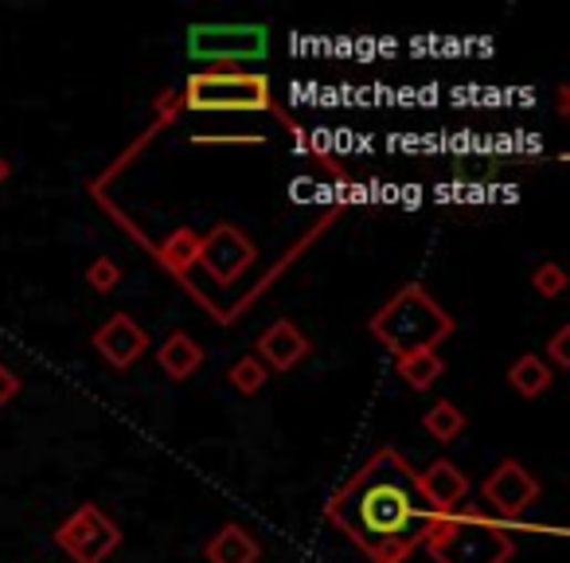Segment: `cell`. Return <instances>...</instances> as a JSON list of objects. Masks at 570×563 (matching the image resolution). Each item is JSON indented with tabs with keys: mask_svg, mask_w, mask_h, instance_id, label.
<instances>
[{
	"mask_svg": "<svg viewBox=\"0 0 570 563\" xmlns=\"http://www.w3.org/2000/svg\"><path fill=\"white\" fill-rule=\"evenodd\" d=\"M199 239H204V235H196L191 227H173V232L157 243L153 255H157V263L165 266L168 274L188 278V270L199 263Z\"/></svg>",
	"mask_w": 570,
	"mask_h": 563,
	"instance_id": "obj_14",
	"label": "cell"
},
{
	"mask_svg": "<svg viewBox=\"0 0 570 563\" xmlns=\"http://www.w3.org/2000/svg\"><path fill=\"white\" fill-rule=\"evenodd\" d=\"M255 258H258V247L250 243V235L235 224H216L199 239V266L211 274L216 286H235Z\"/></svg>",
	"mask_w": 570,
	"mask_h": 563,
	"instance_id": "obj_7",
	"label": "cell"
},
{
	"mask_svg": "<svg viewBox=\"0 0 570 563\" xmlns=\"http://www.w3.org/2000/svg\"><path fill=\"white\" fill-rule=\"evenodd\" d=\"M480 498H485V505L493 509V513L500 516L505 524L508 521H520V516L539 501V481L531 478V470L524 462H516V458H505V462L496 465V470L485 478V485H480Z\"/></svg>",
	"mask_w": 570,
	"mask_h": 563,
	"instance_id": "obj_8",
	"label": "cell"
},
{
	"mask_svg": "<svg viewBox=\"0 0 570 563\" xmlns=\"http://www.w3.org/2000/svg\"><path fill=\"white\" fill-rule=\"evenodd\" d=\"M55 547L71 555V563H106L122 547V529L114 516L86 501L55 529Z\"/></svg>",
	"mask_w": 570,
	"mask_h": 563,
	"instance_id": "obj_6",
	"label": "cell"
},
{
	"mask_svg": "<svg viewBox=\"0 0 570 563\" xmlns=\"http://www.w3.org/2000/svg\"><path fill=\"white\" fill-rule=\"evenodd\" d=\"M422 431L431 434L434 442H454L462 439L465 431V411L454 403V399H438L431 411L422 414Z\"/></svg>",
	"mask_w": 570,
	"mask_h": 563,
	"instance_id": "obj_17",
	"label": "cell"
},
{
	"mask_svg": "<svg viewBox=\"0 0 570 563\" xmlns=\"http://www.w3.org/2000/svg\"><path fill=\"white\" fill-rule=\"evenodd\" d=\"M117 282H122V266H117V258L99 255L91 266H86V286H91L94 294H114Z\"/></svg>",
	"mask_w": 570,
	"mask_h": 563,
	"instance_id": "obj_19",
	"label": "cell"
},
{
	"mask_svg": "<svg viewBox=\"0 0 570 563\" xmlns=\"http://www.w3.org/2000/svg\"><path fill=\"white\" fill-rule=\"evenodd\" d=\"M20 388H24V380L9 365H0V407H9L20 396Z\"/></svg>",
	"mask_w": 570,
	"mask_h": 563,
	"instance_id": "obj_22",
	"label": "cell"
},
{
	"mask_svg": "<svg viewBox=\"0 0 570 563\" xmlns=\"http://www.w3.org/2000/svg\"><path fill=\"white\" fill-rule=\"evenodd\" d=\"M395 372L403 376L406 388L414 391H431L434 383L446 372V360L438 357V348H422V352H406V357H395Z\"/></svg>",
	"mask_w": 570,
	"mask_h": 563,
	"instance_id": "obj_15",
	"label": "cell"
},
{
	"mask_svg": "<svg viewBox=\"0 0 570 563\" xmlns=\"http://www.w3.org/2000/svg\"><path fill=\"white\" fill-rule=\"evenodd\" d=\"M375 340H383V348H391L395 357L406 352H422V348H438L442 340L454 337V317L422 290L418 282L403 286L387 306H380L367 321Z\"/></svg>",
	"mask_w": 570,
	"mask_h": 563,
	"instance_id": "obj_3",
	"label": "cell"
},
{
	"mask_svg": "<svg viewBox=\"0 0 570 563\" xmlns=\"http://www.w3.org/2000/svg\"><path fill=\"white\" fill-rule=\"evenodd\" d=\"M547 357H551V365L562 368V372L570 368V325L555 329V337L547 340Z\"/></svg>",
	"mask_w": 570,
	"mask_h": 563,
	"instance_id": "obj_21",
	"label": "cell"
},
{
	"mask_svg": "<svg viewBox=\"0 0 570 563\" xmlns=\"http://www.w3.org/2000/svg\"><path fill=\"white\" fill-rule=\"evenodd\" d=\"M414 485H418L422 505L431 509L434 516H449L469 498V478L449 458H438V462H431L426 470L414 473Z\"/></svg>",
	"mask_w": 570,
	"mask_h": 563,
	"instance_id": "obj_10",
	"label": "cell"
},
{
	"mask_svg": "<svg viewBox=\"0 0 570 563\" xmlns=\"http://www.w3.org/2000/svg\"><path fill=\"white\" fill-rule=\"evenodd\" d=\"M531 286H536L539 298H559V294H567L570 278L559 263H543V266H536V274H531Z\"/></svg>",
	"mask_w": 570,
	"mask_h": 563,
	"instance_id": "obj_20",
	"label": "cell"
},
{
	"mask_svg": "<svg viewBox=\"0 0 570 563\" xmlns=\"http://www.w3.org/2000/svg\"><path fill=\"white\" fill-rule=\"evenodd\" d=\"M324 516L367 563H406L422 547L434 513L422 505L414 470L395 447H380L324 505Z\"/></svg>",
	"mask_w": 570,
	"mask_h": 563,
	"instance_id": "obj_1",
	"label": "cell"
},
{
	"mask_svg": "<svg viewBox=\"0 0 570 563\" xmlns=\"http://www.w3.org/2000/svg\"><path fill=\"white\" fill-rule=\"evenodd\" d=\"M266 380H270V368H266L255 352H247V357H239L227 368V383H231L239 396H258V391L266 388Z\"/></svg>",
	"mask_w": 570,
	"mask_h": 563,
	"instance_id": "obj_18",
	"label": "cell"
},
{
	"mask_svg": "<svg viewBox=\"0 0 570 563\" xmlns=\"http://www.w3.org/2000/svg\"><path fill=\"white\" fill-rule=\"evenodd\" d=\"M508 383H512L516 396L539 399L555 383V368L547 365L543 357H536V352H524V357L516 360L512 368H508Z\"/></svg>",
	"mask_w": 570,
	"mask_h": 563,
	"instance_id": "obj_16",
	"label": "cell"
},
{
	"mask_svg": "<svg viewBox=\"0 0 570 563\" xmlns=\"http://www.w3.org/2000/svg\"><path fill=\"white\" fill-rule=\"evenodd\" d=\"M422 547L434 563H508L516 555V540L505 521L480 513L477 505H462L449 516H434Z\"/></svg>",
	"mask_w": 570,
	"mask_h": 563,
	"instance_id": "obj_2",
	"label": "cell"
},
{
	"mask_svg": "<svg viewBox=\"0 0 570 563\" xmlns=\"http://www.w3.org/2000/svg\"><path fill=\"white\" fill-rule=\"evenodd\" d=\"M184 106L199 114H227V110H278L270 79L258 71H191L184 83Z\"/></svg>",
	"mask_w": 570,
	"mask_h": 563,
	"instance_id": "obj_4",
	"label": "cell"
},
{
	"mask_svg": "<svg viewBox=\"0 0 570 563\" xmlns=\"http://www.w3.org/2000/svg\"><path fill=\"white\" fill-rule=\"evenodd\" d=\"M157 368L168 376V380H176V383L191 380V376H196L199 368H204V345H199V340L191 337V332L173 329L157 345Z\"/></svg>",
	"mask_w": 570,
	"mask_h": 563,
	"instance_id": "obj_12",
	"label": "cell"
},
{
	"mask_svg": "<svg viewBox=\"0 0 570 563\" xmlns=\"http://www.w3.org/2000/svg\"><path fill=\"white\" fill-rule=\"evenodd\" d=\"M270 51V28L266 24H191L188 55L199 71H242Z\"/></svg>",
	"mask_w": 570,
	"mask_h": 563,
	"instance_id": "obj_5",
	"label": "cell"
},
{
	"mask_svg": "<svg viewBox=\"0 0 570 563\" xmlns=\"http://www.w3.org/2000/svg\"><path fill=\"white\" fill-rule=\"evenodd\" d=\"M9 176H12V161L0 153V184H9Z\"/></svg>",
	"mask_w": 570,
	"mask_h": 563,
	"instance_id": "obj_23",
	"label": "cell"
},
{
	"mask_svg": "<svg viewBox=\"0 0 570 563\" xmlns=\"http://www.w3.org/2000/svg\"><path fill=\"white\" fill-rule=\"evenodd\" d=\"M309 352H313V345H309V337L290 317H278V321L258 337V348H255V357L262 360L266 368H273V372H290Z\"/></svg>",
	"mask_w": 570,
	"mask_h": 563,
	"instance_id": "obj_11",
	"label": "cell"
},
{
	"mask_svg": "<svg viewBox=\"0 0 570 563\" xmlns=\"http://www.w3.org/2000/svg\"><path fill=\"white\" fill-rule=\"evenodd\" d=\"M149 345H153L149 332L141 329L129 314H114L110 321H102L99 329H94V352H99L110 368H117V372L137 365V360L149 352Z\"/></svg>",
	"mask_w": 570,
	"mask_h": 563,
	"instance_id": "obj_9",
	"label": "cell"
},
{
	"mask_svg": "<svg viewBox=\"0 0 570 563\" xmlns=\"http://www.w3.org/2000/svg\"><path fill=\"white\" fill-rule=\"evenodd\" d=\"M207 563H258L262 560V544L255 540V532L239 521H227L224 529L211 532V540L204 544Z\"/></svg>",
	"mask_w": 570,
	"mask_h": 563,
	"instance_id": "obj_13",
	"label": "cell"
},
{
	"mask_svg": "<svg viewBox=\"0 0 570 563\" xmlns=\"http://www.w3.org/2000/svg\"><path fill=\"white\" fill-rule=\"evenodd\" d=\"M567 110H570V91L567 86H559V114L567 117Z\"/></svg>",
	"mask_w": 570,
	"mask_h": 563,
	"instance_id": "obj_24",
	"label": "cell"
}]
</instances>
